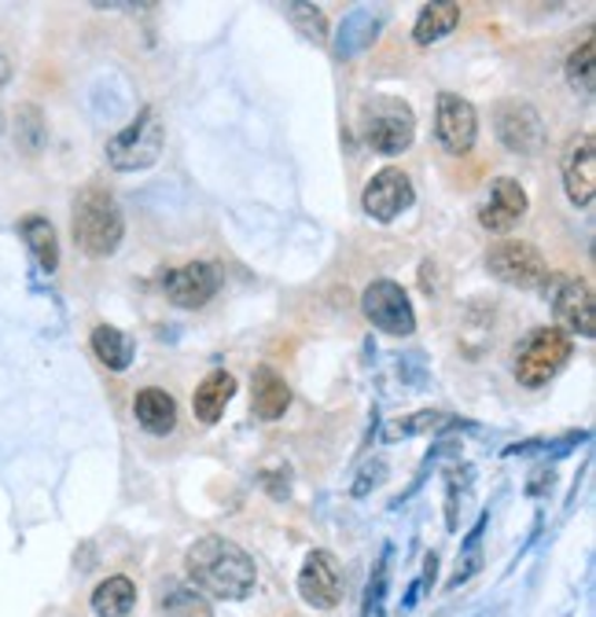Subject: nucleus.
I'll use <instances>...</instances> for the list:
<instances>
[{"instance_id": "obj_21", "label": "nucleus", "mask_w": 596, "mask_h": 617, "mask_svg": "<svg viewBox=\"0 0 596 617\" xmlns=\"http://www.w3.org/2000/svg\"><path fill=\"white\" fill-rule=\"evenodd\" d=\"M92 354L100 357L103 368L126 371L129 365H133L137 346H133V338H129L126 331L111 328V324H100V328H92Z\"/></svg>"}, {"instance_id": "obj_22", "label": "nucleus", "mask_w": 596, "mask_h": 617, "mask_svg": "<svg viewBox=\"0 0 596 617\" xmlns=\"http://www.w3.org/2000/svg\"><path fill=\"white\" fill-rule=\"evenodd\" d=\"M376 33H379V16L376 11H354V16L342 19V27H339V41H336V52L342 59H350L357 52H365L368 44L376 41Z\"/></svg>"}, {"instance_id": "obj_29", "label": "nucleus", "mask_w": 596, "mask_h": 617, "mask_svg": "<svg viewBox=\"0 0 596 617\" xmlns=\"http://www.w3.org/2000/svg\"><path fill=\"white\" fill-rule=\"evenodd\" d=\"M19 140H22V151H30V155H38L41 151V143H44V118L38 107H22L19 111Z\"/></svg>"}, {"instance_id": "obj_5", "label": "nucleus", "mask_w": 596, "mask_h": 617, "mask_svg": "<svg viewBox=\"0 0 596 617\" xmlns=\"http://www.w3.org/2000/svg\"><path fill=\"white\" fill-rule=\"evenodd\" d=\"M361 137L379 155H401L409 151L416 137V115L413 107L398 100V96H376L361 107Z\"/></svg>"}, {"instance_id": "obj_6", "label": "nucleus", "mask_w": 596, "mask_h": 617, "mask_svg": "<svg viewBox=\"0 0 596 617\" xmlns=\"http://www.w3.org/2000/svg\"><path fill=\"white\" fill-rule=\"evenodd\" d=\"M361 312L372 320V328H379L384 335L405 338L416 331V312L413 301L405 295V287L395 280H372L361 295Z\"/></svg>"}, {"instance_id": "obj_23", "label": "nucleus", "mask_w": 596, "mask_h": 617, "mask_svg": "<svg viewBox=\"0 0 596 617\" xmlns=\"http://www.w3.org/2000/svg\"><path fill=\"white\" fill-rule=\"evenodd\" d=\"M457 22H460V4H427L413 27V41L435 44L438 38H446L449 30H457Z\"/></svg>"}, {"instance_id": "obj_16", "label": "nucleus", "mask_w": 596, "mask_h": 617, "mask_svg": "<svg viewBox=\"0 0 596 617\" xmlns=\"http://www.w3.org/2000/svg\"><path fill=\"white\" fill-rule=\"evenodd\" d=\"M133 416L140 422V430L151 434V438H166L177 427V401L159 386H148L133 397Z\"/></svg>"}, {"instance_id": "obj_12", "label": "nucleus", "mask_w": 596, "mask_h": 617, "mask_svg": "<svg viewBox=\"0 0 596 617\" xmlns=\"http://www.w3.org/2000/svg\"><path fill=\"white\" fill-rule=\"evenodd\" d=\"M298 596H302L309 607L331 610L339 607L342 599V566L331 551H309L302 563V574H298Z\"/></svg>"}, {"instance_id": "obj_19", "label": "nucleus", "mask_w": 596, "mask_h": 617, "mask_svg": "<svg viewBox=\"0 0 596 617\" xmlns=\"http://www.w3.org/2000/svg\"><path fill=\"white\" fill-rule=\"evenodd\" d=\"M137 607V585L126 574H115L92 591V614L97 617H129Z\"/></svg>"}, {"instance_id": "obj_9", "label": "nucleus", "mask_w": 596, "mask_h": 617, "mask_svg": "<svg viewBox=\"0 0 596 617\" xmlns=\"http://www.w3.org/2000/svg\"><path fill=\"white\" fill-rule=\"evenodd\" d=\"M413 199H416V188H413L409 173H401L398 166H387L365 185L361 206H365V213L372 217V221L390 225L395 217H401L405 210H409Z\"/></svg>"}, {"instance_id": "obj_13", "label": "nucleus", "mask_w": 596, "mask_h": 617, "mask_svg": "<svg viewBox=\"0 0 596 617\" xmlns=\"http://www.w3.org/2000/svg\"><path fill=\"white\" fill-rule=\"evenodd\" d=\"M162 290H166V298H170L173 306H181V309H202L221 290V269H218V265H210V261L181 265V269L166 272Z\"/></svg>"}, {"instance_id": "obj_30", "label": "nucleus", "mask_w": 596, "mask_h": 617, "mask_svg": "<svg viewBox=\"0 0 596 617\" xmlns=\"http://www.w3.org/2000/svg\"><path fill=\"white\" fill-rule=\"evenodd\" d=\"M8 78H11V59L0 52V84H8Z\"/></svg>"}, {"instance_id": "obj_20", "label": "nucleus", "mask_w": 596, "mask_h": 617, "mask_svg": "<svg viewBox=\"0 0 596 617\" xmlns=\"http://www.w3.org/2000/svg\"><path fill=\"white\" fill-rule=\"evenodd\" d=\"M19 232H22V239H27V247H30L33 258H38L41 269L56 272V265H59V236H56V228H52L49 217H41V213L22 217Z\"/></svg>"}, {"instance_id": "obj_7", "label": "nucleus", "mask_w": 596, "mask_h": 617, "mask_svg": "<svg viewBox=\"0 0 596 617\" xmlns=\"http://www.w3.org/2000/svg\"><path fill=\"white\" fill-rule=\"evenodd\" d=\"M486 269H490V276H497L500 283L523 287V290H534L548 280V261L542 258V250L534 243H516V239L490 247V253H486Z\"/></svg>"}, {"instance_id": "obj_8", "label": "nucleus", "mask_w": 596, "mask_h": 617, "mask_svg": "<svg viewBox=\"0 0 596 617\" xmlns=\"http://www.w3.org/2000/svg\"><path fill=\"white\" fill-rule=\"evenodd\" d=\"M494 129L511 155H538L545 148V122L527 100H500L494 111Z\"/></svg>"}, {"instance_id": "obj_15", "label": "nucleus", "mask_w": 596, "mask_h": 617, "mask_svg": "<svg viewBox=\"0 0 596 617\" xmlns=\"http://www.w3.org/2000/svg\"><path fill=\"white\" fill-rule=\"evenodd\" d=\"M527 206H530L527 191H523L519 180L497 177L490 185V199H486L479 210V225L486 228V232H508V228H516L523 221Z\"/></svg>"}, {"instance_id": "obj_18", "label": "nucleus", "mask_w": 596, "mask_h": 617, "mask_svg": "<svg viewBox=\"0 0 596 617\" xmlns=\"http://www.w3.org/2000/svg\"><path fill=\"white\" fill-rule=\"evenodd\" d=\"M236 397V375L229 371H210L207 379L196 386L192 394V411L199 422H218L225 416V405Z\"/></svg>"}, {"instance_id": "obj_27", "label": "nucleus", "mask_w": 596, "mask_h": 617, "mask_svg": "<svg viewBox=\"0 0 596 617\" xmlns=\"http://www.w3.org/2000/svg\"><path fill=\"white\" fill-rule=\"evenodd\" d=\"M387 563H390V548L379 555L372 577L365 585V607L361 617H384V599H387Z\"/></svg>"}, {"instance_id": "obj_28", "label": "nucleus", "mask_w": 596, "mask_h": 617, "mask_svg": "<svg viewBox=\"0 0 596 617\" xmlns=\"http://www.w3.org/2000/svg\"><path fill=\"white\" fill-rule=\"evenodd\" d=\"M483 529H486V518L471 529L468 540H464V559H457V577L449 580V588H457V585H464V580H471L475 574H479V566H483V544H479Z\"/></svg>"}, {"instance_id": "obj_4", "label": "nucleus", "mask_w": 596, "mask_h": 617, "mask_svg": "<svg viewBox=\"0 0 596 617\" xmlns=\"http://www.w3.org/2000/svg\"><path fill=\"white\" fill-rule=\"evenodd\" d=\"M162 148H166V122H162L159 107L148 103L122 132H115V137L107 140V162H111L118 173H133V169H148L159 162Z\"/></svg>"}, {"instance_id": "obj_10", "label": "nucleus", "mask_w": 596, "mask_h": 617, "mask_svg": "<svg viewBox=\"0 0 596 617\" xmlns=\"http://www.w3.org/2000/svg\"><path fill=\"white\" fill-rule=\"evenodd\" d=\"M475 132H479V115L475 107L457 92H443L435 103V140L443 143L449 155H468L475 143Z\"/></svg>"}, {"instance_id": "obj_11", "label": "nucleus", "mask_w": 596, "mask_h": 617, "mask_svg": "<svg viewBox=\"0 0 596 617\" xmlns=\"http://www.w3.org/2000/svg\"><path fill=\"white\" fill-rule=\"evenodd\" d=\"M553 306H556L559 331L582 335V338L596 335V298H593V287L582 280V276H564V280L556 283Z\"/></svg>"}, {"instance_id": "obj_14", "label": "nucleus", "mask_w": 596, "mask_h": 617, "mask_svg": "<svg viewBox=\"0 0 596 617\" xmlns=\"http://www.w3.org/2000/svg\"><path fill=\"white\" fill-rule=\"evenodd\" d=\"M564 191L575 206H589L596 191V140L593 132H578L564 151Z\"/></svg>"}, {"instance_id": "obj_26", "label": "nucleus", "mask_w": 596, "mask_h": 617, "mask_svg": "<svg viewBox=\"0 0 596 617\" xmlns=\"http://www.w3.org/2000/svg\"><path fill=\"white\" fill-rule=\"evenodd\" d=\"M284 16H288V22L306 41H314V44L328 41V19L317 4H284Z\"/></svg>"}, {"instance_id": "obj_1", "label": "nucleus", "mask_w": 596, "mask_h": 617, "mask_svg": "<svg viewBox=\"0 0 596 617\" xmlns=\"http://www.w3.org/2000/svg\"><path fill=\"white\" fill-rule=\"evenodd\" d=\"M185 574L196 591L213 599H247L258 585V566L225 537H199L185 555Z\"/></svg>"}, {"instance_id": "obj_17", "label": "nucleus", "mask_w": 596, "mask_h": 617, "mask_svg": "<svg viewBox=\"0 0 596 617\" xmlns=\"http://www.w3.org/2000/svg\"><path fill=\"white\" fill-rule=\"evenodd\" d=\"M291 405V386L284 382V375L277 368L261 365L255 371V382H250V408H255L258 419H280Z\"/></svg>"}, {"instance_id": "obj_24", "label": "nucleus", "mask_w": 596, "mask_h": 617, "mask_svg": "<svg viewBox=\"0 0 596 617\" xmlns=\"http://www.w3.org/2000/svg\"><path fill=\"white\" fill-rule=\"evenodd\" d=\"M567 81L582 100H593V89H596V41H593V33L567 56Z\"/></svg>"}, {"instance_id": "obj_3", "label": "nucleus", "mask_w": 596, "mask_h": 617, "mask_svg": "<svg viewBox=\"0 0 596 617\" xmlns=\"http://www.w3.org/2000/svg\"><path fill=\"white\" fill-rule=\"evenodd\" d=\"M575 357V338L559 328H534L523 342L516 346V360L511 371L523 386L538 390V386L553 382L559 371L567 368V360Z\"/></svg>"}, {"instance_id": "obj_2", "label": "nucleus", "mask_w": 596, "mask_h": 617, "mask_svg": "<svg viewBox=\"0 0 596 617\" xmlns=\"http://www.w3.org/2000/svg\"><path fill=\"white\" fill-rule=\"evenodd\" d=\"M70 221H74V243L86 250L89 258H111L126 236L122 210H118L111 191L100 185H89L78 191Z\"/></svg>"}, {"instance_id": "obj_31", "label": "nucleus", "mask_w": 596, "mask_h": 617, "mask_svg": "<svg viewBox=\"0 0 596 617\" xmlns=\"http://www.w3.org/2000/svg\"><path fill=\"white\" fill-rule=\"evenodd\" d=\"M0 132H4V115H0Z\"/></svg>"}, {"instance_id": "obj_25", "label": "nucleus", "mask_w": 596, "mask_h": 617, "mask_svg": "<svg viewBox=\"0 0 596 617\" xmlns=\"http://www.w3.org/2000/svg\"><path fill=\"white\" fill-rule=\"evenodd\" d=\"M159 610L166 617H213L207 596L188 585H166L159 596Z\"/></svg>"}]
</instances>
